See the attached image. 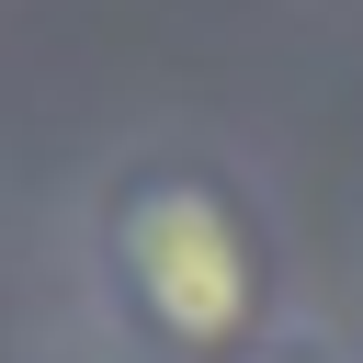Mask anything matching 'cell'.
<instances>
[{"instance_id":"obj_1","label":"cell","mask_w":363,"mask_h":363,"mask_svg":"<svg viewBox=\"0 0 363 363\" xmlns=\"http://www.w3.org/2000/svg\"><path fill=\"white\" fill-rule=\"evenodd\" d=\"M91 261L159 363H250L284 340V261L261 204L204 159H125L91 204Z\"/></svg>"},{"instance_id":"obj_2","label":"cell","mask_w":363,"mask_h":363,"mask_svg":"<svg viewBox=\"0 0 363 363\" xmlns=\"http://www.w3.org/2000/svg\"><path fill=\"white\" fill-rule=\"evenodd\" d=\"M250 363H352V352H340V340H318V329H284V340H261Z\"/></svg>"}]
</instances>
